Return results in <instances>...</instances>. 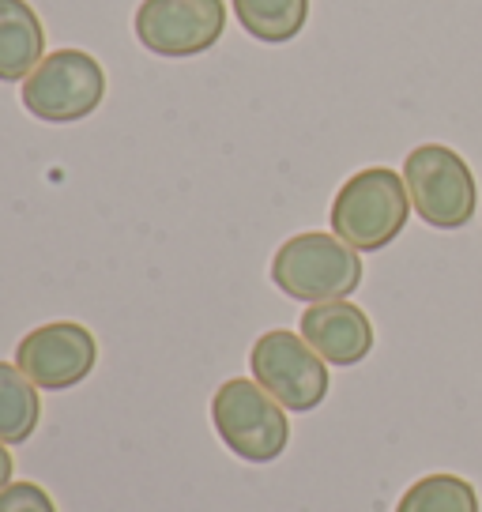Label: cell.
Wrapping results in <instances>:
<instances>
[{"label":"cell","instance_id":"obj_1","mask_svg":"<svg viewBox=\"0 0 482 512\" xmlns=\"http://www.w3.org/2000/svg\"><path fill=\"white\" fill-rule=\"evenodd\" d=\"M411 196L403 174L388 166H366L339 185L332 200V234L358 253H377L403 234L411 215Z\"/></svg>","mask_w":482,"mask_h":512},{"label":"cell","instance_id":"obj_2","mask_svg":"<svg viewBox=\"0 0 482 512\" xmlns=\"http://www.w3.org/2000/svg\"><path fill=\"white\" fill-rule=\"evenodd\" d=\"M272 283L294 302H343L362 287V256L336 234L306 230L275 249Z\"/></svg>","mask_w":482,"mask_h":512},{"label":"cell","instance_id":"obj_3","mask_svg":"<svg viewBox=\"0 0 482 512\" xmlns=\"http://www.w3.org/2000/svg\"><path fill=\"white\" fill-rule=\"evenodd\" d=\"M211 426L223 437V445L249 464H272L290 441L287 407L275 403L249 377H230L219 384V392L211 396Z\"/></svg>","mask_w":482,"mask_h":512},{"label":"cell","instance_id":"obj_4","mask_svg":"<svg viewBox=\"0 0 482 512\" xmlns=\"http://www.w3.org/2000/svg\"><path fill=\"white\" fill-rule=\"evenodd\" d=\"M411 208L434 230H460L475 219L479 185L464 155L445 144H418L403 162Z\"/></svg>","mask_w":482,"mask_h":512},{"label":"cell","instance_id":"obj_5","mask_svg":"<svg viewBox=\"0 0 482 512\" xmlns=\"http://www.w3.org/2000/svg\"><path fill=\"white\" fill-rule=\"evenodd\" d=\"M23 110L46 125H76L102 106L106 98V72L83 49H57L46 53L42 64L23 80Z\"/></svg>","mask_w":482,"mask_h":512},{"label":"cell","instance_id":"obj_6","mask_svg":"<svg viewBox=\"0 0 482 512\" xmlns=\"http://www.w3.org/2000/svg\"><path fill=\"white\" fill-rule=\"evenodd\" d=\"M249 366H253V381L294 415L317 411L332 384L328 362L302 339V332H287V328L264 332L253 343Z\"/></svg>","mask_w":482,"mask_h":512},{"label":"cell","instance_id":"obj_7","mask_svg":"<svg viewBox=\"0 0 482 512\" xmlns=\"http://www.w3.org/2000/svg\"><path fill=\"white\" fill-rule=\"evenodd\" d=\"M223 31V0H144L136 8V38L155 57H200Z\"/></svg>","mask_w":482,"mask_h":512},{"label":"cell","instance_id":"obj_8","mask_svg":"<svg viewBox=\"0 0 482 512\" xmlns=\"http://www.w3.org/2000/svg\"><path fill=\"white\" fill-rule=\"evenodd\" d=\"M98 362V343L91 328L76 320H53L19 339L16 366L46 392H65L91 377Z\"/></svg>","mask_w":482,"mask_h":512},{"label":"cell","instance_id":"obj_9","mask_svg":"<svg viewBox=\"0 0 482 512\" xmlns=\"http://www.w3.org/2000/svg\"><path fill=\"white\" fill-rule=\"evenodd\" d=\"M298 332L328 366H358L373 351V324L354 302H321L309 305Z\"/></svg>","mask_w":482,"mask_h":512},{"label":"cell","instance_id":"obj_10","mask_svg":"<svg viewBox=\"0 0 482 512\" xmlns=\"http://www.w3.org/2000/svg\"><path fill=\"white\" fill-rule=\"evenodd\" d=\"M46 57L42 19L27 0H0V83H23Z\"/></svg>","mask_w":482,"mask_h":512},{"label":"cell","instance_id":"obj_11","mask_svg":"<svg viewBox=\"0 0 482 512\" xmlns=\"http://www.w3.org/2000/svg\"><path fill=\"white\" fill-rule=\"evenodd\" d=\"M38 418H42L38 384L16 362H0V441L4 445L31 441Z\"/></svg>","mask_w":482,"mask_h":512},{"label":"cell","instance_id":"obj_12","mask_svg":"<svg viewBox=\"0 0 482 512\" xmlns=\"http://www.w3.org/2000/svg\"><path fill=\"white\" fill-rule=\"evenodd\" d=\"M230 4L241 31L268 46H283L290 38H298L309 19V0H230Z\"/></svg>","mask_w":482,"mask_h":512},{"label":"cell","instance_id":"obj_13","mask_svg":"<svg viewBox=\"0 0 482 512\" xmlns=\"http://www.w3.org/2000/svg\"><path fill=\"white\" fill-rule=\"evenodd\" d=\"M396 512H479V494L475 486L460 475H422L407 486Z\"/></svg>","mask_w":482,"mask_h":512},{"label":"cell","instance_id":"obj_14","mask_svg":"<svg viewBox=\"0 0 482 512\" xmlns=\"http://www.w3.org/2000/svg\"><path fill=\"white\" fill-rule=\"evenodd\" d=\"M0 512H57V505L38 482H8L0 490Z\"/></svg>","mask_w":482,"mask_h":512},{"label":"cell","instance_id":"obj_15","mask_svg":"<svg viewBox=\"0 0 482 512\" xmlns=\"http://www.w3.org/2000/svg\"><path fill=\"white\" fill-rule=\"evenodd\" d=\"M12 471H16V464H12V452H8V445L0 441V490L12 482Z\"/></svg>","mask_w":482,"mask_h":512}]
</instances>
